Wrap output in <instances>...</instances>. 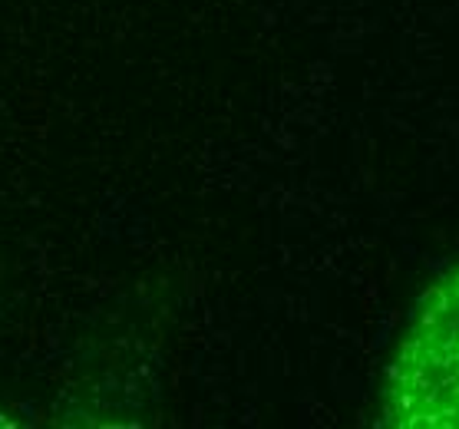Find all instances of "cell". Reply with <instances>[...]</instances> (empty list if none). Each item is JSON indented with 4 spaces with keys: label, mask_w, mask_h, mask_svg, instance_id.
<instances>
[{
    "label": "cell",
    "mask_w": 459,
    "mask_h": 429,
    "mask_svg": "<svg viewBox=\"0 0 459 429\" xmlns=\"http://www.w3.org/2000/svg\"><path fill=\"white\" fill-rule=\"evenodd\" d=\"M380 426L459 429V264L420 294L380 380Z\"/></svg>",
    "instance_id": "obj_1"
}]
</instances>
